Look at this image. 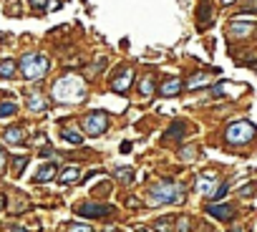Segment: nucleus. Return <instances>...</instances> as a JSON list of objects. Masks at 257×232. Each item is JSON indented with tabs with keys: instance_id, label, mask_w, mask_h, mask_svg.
I'll return each instance as SVG.
<instances>
[{
	"instance_id": "5701e85b",
	"label": "nucleus",
	"mask_w": 257,
	"mask_h": 232,
	"mask_svg": "<svg viewBox=\"0 0 257 232\" xmlns=\"http://www.w3.org/2000/svg\"><path fill=\"white\" fill-rule=\"evenodd\" d=\"M177 232H189V217H182L179 219V229Z\"/></svg>"
},
{
	"instance_id": "ddd939ff",
	"label": "nucleus",
	"mask_w": 257,
	"mask_h": 232,
	"mask_svg": "<svg viewBox=\"0 0 257 232\" xmlns=\"http://www.w3.org/2000/svg\"><path fill=\"white\" fill-rule=\"evenodd\" d=\"M78 179H81V169H78V167H71V169H66V172L61 174V182H63V184L78 182Z\"/></svg>"
},
{
	"instance_id": "f257e3e1",
	"label": "nucleus",
	"mask_w": 257,
	"mask_h": 232,
	"mask_svg": "<svg viewBox=\"0 0 257 232\" xmlns=\"http://www.w3.org/2000/svg\"><path fill=\"white\" fill-rule=\"evenodd\" d=\"M83 96H86V86H83V81L76 78V76H66V78H61V81L53 86V98L61 101V103H76V101H81Z\"/></svg>"
},
{
	"instance_id": "b1692460",
	"label": "nucleus",
	"mask_w": 257,
	"mask_h": 232,
	"mask_svg": "<svg viewBox=\"0 0 257 232\" xmlns=\"http://www.w3.org/2000/svg\"><path fill=\"white\" fill-rule=\"evenodd\" d=\"M207 18H209V6L204 3V6H202V26H209V23H207Z\"/></svg>"
},
{
	"instance_id": "2eb2a0df",
	"label": "nucleus",
	"mask_w": 257,
	"mask_h": 232,
	"mask_svg": "<svg viewBox=\"0 0 257 232\" xmlns=\"http://www.w3.org/2000/svg\"><path fill=\"white\" fill-rule=\"evenodd\" d=\"M179 88H182V83H179L177 78H172V81H167V83L162 86V96H172V93H179Z\"/></svg>"
},
{
	"instance_id": "72a5a7b5",
	"label": "nucleus",
	"mask_w": 257,
	"mask_h": 232,
	"mask_svg": "<svg viewBox=\"0 0 257 232\" xmlns=\"http://www.w3.org/2000/svg\"><path fill=\"white\" fill-rule=\"evenodd\" d=\"M0 207H3V197H0Z\"/></svg>"
},
{
	"instance_id": "f3484780",
	"label": "nucleus",
	"mask_w": 257,
	"mask_h": 232,
	"mask_svg": "<svg viewBox=\"0 0 257 232\" xmlns=\"http://www.w3.org/2000/svg\"><path fill=\"white\" fill-rule=\"evenodd\" d=\"M63 139L71 142V144H83V137H81L78 132H73V129H66V132H63Z\"/></svg>"
},
{
	"instance_id": "0eeeda50",
	"label": "nucleus",
	"mask_w": 257,
	"mask_h": 232,
	"mask_svg": "<svg viewBox=\"0 0 257 232\" xmlns=\"http://www.w3.org/2000/svg\"><path fill=\"white\" fill-rule=\"evenodd\" d=\"M207 212L212 217H217V219H232L234 217V207L232 204H209Z\"/></svg>"
},
{
	"instance_id": "c756f323",
	"label": "nucleus",
	"mask_w": 257,
	"mask_h": 232,
	"mask_svg": "<svg viewBox=\"0 0 257 232\" xmlns=\"http://www.w3.org/2000/svg\"><path fill=\"white\" fill-rule=\"evenodd\" d=\"M232 232H244V229H242V227H237V229H232Z\"/></svg>"
},
{
	"instance_id": "9d476101",
	"label": "nucleus",
	"mask_w": 257,
	"mask_h": 232,
	"mask_svg": "<svg viewBox=\"0 0 257 232\" xmlns=\"http://www.w3.org/2000/svg\"><path fill=\"white\" fill-rule=\"evenodd\" d=\"M252 28H254V23H232L229 26V36H247V33H252Z\"/></svg>"
},
{
	"instance_id": "cd10ccee",
	"label": "nucleus",
	"mask_w": 257,
	"mask_h": 232,
	"mask_svg": "<svg viewBox=\"0 0 257 232\" xmlns=\"http://www.w3.org/2000/svg\"><path fill=\"white\" fill-rule=\"evenodd\" d=\"M6 167V154H3V149H0V169Z\"/></svg>"
},
{
	"instance_id": "4468645a",
	"label": "nucleus",
	"mask_w": 257,
	"mask_h": 232,
	"mask_svg": "<svg viewBox=\"0 0 257 232\" xmlns=\"http://www.w3.org/2000/svg\"><path fill=\"white\" fill-rule=\"evenodd\" d=\"M13 73H16V63H13L11 58L0 61V76H3V78H11Z\"/></svg>"
},
{
	"instance_id": "aec40b11",
	"label": "nucleus",
	"mask_w": 257,
	"mask_h": 232,
	"mask_svg": "<svg viewBox=\"0 0 257 232\" xmlns=\"http://www.w3.org/2000/svg\"><path fill=\"white\" fill-rule=\"evenodd\" d=\"M11 113H16V103H11V101L0 103V116H11Z\"/></svg>"
},
{
	"instance_id": "2f4dec72",
	"label": "nucleus",
	"mask_w": 257,
	"mask_h": 232,
	"mask_svg": "<svg viewBox=\"0 0 257 232\" xmlns=\"http://www.w3.org/2000/svg\"><path fill=\"white\" fill-rule=\"evenodd\" d=\"M13 232H26V229H23V227H18V229H13Z\"/></svg>"
},
{
	"instance_id": "9b49d317",
	"label": "nucleus",
	"mask_w": 257,
	"mask_h": 232,
	"mask_svg": "<svg viewBox=\"0 0 257 232\" xmlns=\"http://www.w3.org/2000/svg\"><path fill=\"white\" fill-rule=\"evenodd\" d=\"M6 142H8V144H21V142H23V129H18V127L6 129Z\"/></svg>"
},
{
	"instance_id": "f8f14e48",
	"label": "nucleus",
	"mask_w": 257,
	"mask_h": 232,
	"mask_svg": "<svg viewBox=\"0 0 257 232\" xmlns=\"http://www.w3.org/2000/svg\"><path fill=\"white\" fill-rule=\"evenodd\" d=\"M51 177H56V164H46V167H41L38 174H36V182H48Z\"/></svg>"
},
{
	"instance_id": "473e14b6",
	"label": "nucleus",
	"mask_w": 257,
	"mask_h": 232,
	"mask_svg": "<svg viewBox=\"0 0 257 232\" xmlns=\"http://www.w3.org/2000/svg\"><path fill=\"white\" fill-rule=\"evenodd\" d=\"M222 3H224V6H229V3H232V0H222Z\"/></svg>"
},
{
	"instance_id": "a878e982",
	"label": "nucleus",
	"mask_w": 257,
	"mask_h": 232,
	"mask_svg": "<svg viewBox=\"0 0 257 232\" xmlns=\"http://www.w3.org/2000/svg\"><path fill=\"white\" fill-rule=\"evenodd\" d=\"M23 164H26V159L21 157V159H16V174H21L23 172Z\"/></svg>"
},
{
	"instance_id": "4be33fe9",
	"label": "nucleus",
	"mask_w": 257,
	"mask_h": 232,
	"mask_svg": "<svg viewBox=\"0 0 257 232\" xmlns=\"http://www.w3.org/2000/svg\"><path fill=\"white\" fill-rule=\"evenodd\" d=\"M116 177H118V179H123V182H132V177H134V174H132V169H118V172H116Z\"/></svg>"
},
{
	"instance_id": "dca6fc26",
	"label": "nucleus",
	"mask_w": 257,
	"mask_h": 232,
	"mask_svg": "<svg viewBox=\"0 0 257 232\" xmlns=\"http://www.w3.org/2000/svg\"><path fill=\"white\" fill-rule=\"evenodd\" d=\"M28 106H31L33 111H43V108H46V101H43L41 93H31V96H28Z\"/></svg>"
},
{
	"instance_id": "6ab92c4d",
	"label": "nucleus",
	"mask_w": 257,
	"mask_h": 232,
	"mask_svg": "<svg viewBox=\"0 0 257 232\" xmlns=\"http://www.w3.org/2000/svg\"><path fill=\"white\" fill-rule=\"evenodd\" d=\"M169 224H172V219L164 217V219H157V222H154V229H159V232H174Z\"/></svg>"
},
{
	"instance_id": "20e7f679",
	"label": "nucleus",
	"mask_w": 257,
	"mask_h": 232,
	"mask_svg": "<svg viewBox=\"0 0 257 232\" xmlns=\"http://www.w3.org/2000/svg\"><path fill=\"white\" fill-rule=\"evenodd\" d=\"M254 134H257V129L249 122H237L227 129V142L229 144H247V142H252Z\"/></svg>"
},
{
	"instance_id": "393cba45",
	"label": "nucleus",
	"mask_w": 257,
	"mask_h": 232,
	"mask_svg": "<svg viewBox=\"0 0 257 232\" xmlns=\"http://www.w3.org/2000/svg\"><path fill=\"white\" fill-rule=\"evenodd\" d=\"M68 232H91V227H88V224H73Z\"/></svg>"
},
{
	"instance_id": "f03ea898",
	"label": "nucleus",
	"mask_w": 257,
	"mask_h": 232,
	"mask_svg": "<svg viewBox=\"0 0 257 232\" xmlns=\"http://www.w3.org/2000/svg\"><path fill=\"white\" fill-rule=\"evenodd\" d=\"M184 199V192L177 182H159L152 187V202L154 204H179Z\"/></svg>"
},
{
	"instance_id": "423d86ee",
	"label": "nucleus",
	"mask_w": 257,
	"mask_h": 232,
	"mask_svg": "<svg viewBox=\"0 0 257 232\" xmlns=\"http://www.w3.org/2000/svg\"><path fill=\"white\" fill-rule=\"evenodd\" d=\"M78 212H81V214H86V217H106V214H111V212H113V207H108V204H91V202H86V204H81V207H78Z\"/></svg>"
},
{
	"instance_id": "7c9ffc66",
	"label": "nucleus",
	"mask_w": 257,
	"mask_h": 232,
	"mask_svg": "<svg viewBox=\"0 0 257 232\" xmlns=\"http://www.w3.org/2000/svg\"><path fill=\"white\" fill-rule=\"evenodd\" d=\"M139 232H149V229H147V227H139Z\"/></svg>"
},
{
	"instance_id": "1a4fd4ad",
	"label": "nucleus",
	"mask_w": 257,
	"mask_h": 232,
	"mask_svg": "<svg viewBox=\"0 0 257 232\" xmlns=\"http://www.w3.org/2000/svg\"><path fill=\"white\" fill-rule=\"evenodd\" d=\"M197 189L204 192V194H212V189H214V177H212V174H199V177H197Z\"/></svg>"
},
{
	"instance_id": "7ed1b4c3",
	"label": "nucleus",
	"mask_w": 257,
	"mask_h": 232,
	"mask_svg": "<svg viewBox=\"0 0 257 232\" xmlns=\"http://www.w3.org/2000/svg\"><path fill=\"white\" fill-rule=\"evenodd\" d=\"M21 71H23L26 78L36 81V78L46 76V71H48V58L41 56V53H26V56L21 58Z\"/></svg>"
},
{
	"instance_id": "412c9836",
	"label": "nucleus",
	"mask_w": 257,
	"mask_h": 232,
	"mask_svg": "<svg viewBox=\"0 0 257 232\" xmlns=\"http://www.w3.org/2000/svg\"><path fill=\"white\" fill-rule=\"evenodd\" d=\"M152 83H154L152 78H144V81H142V93H144V96H149V93L154 91V86H152Z\"/></svg>"
},
{
	"instance_id": "a211bd4d",
	"label": "nucleus",
	"mask_w": 257,
	"mask_h": 232,
	"mask_svg": "<svg viewBox=\"0 0 257 232\" xmlns=\"http://www.w3.org/2000/svg\"><path fill=\"white\" fill-rule=\"evenodd\" d=\"M207 81H209V78H207L204 73H199V76H192L187 86H189V88H199V86H207Z\"/></svg>"
},
{
	"instance_id": "c85d7f7f",
	"label": "nucleus",
	"mask_w": 257,
	"mask_h": 232,
	"mask_svg": "<svg viewBox=\"0 0 257 232\" xmlns=\"http://www.w3.org/2000/svg\"><path fill=\"white\" fill-rule=\"evenodd\" d=\"M31 3H33L36 8H43V3H46V0H31Z\"/></svg>"
},
{
	"instance_id": "39448f33",
	"label": "nucleus",
	"mask_w": 257,
	"mask_h": 232,
	"mask_svg": "<svg viewBox=\"0 0 257 232\" xmlns=\"http://www.w3.org/2000/svg\"><path fill=\"white\" fill-rule=\"evenodd\" d=\"M83 129H86V134H91V137H101V134L108 129V116L101 113V111L88 113L86 119H83Z\"/></svg>"
},
{
	"instance_id": "6e6552de",
	"label": "nucleus",
	"mask_w": 257,
	"mask_h": 232,
	"mask_svg": "<svg viewBox=\"0 0 257 232\" xmlns=\"http://www.w3.org/2000/svg\"><path fill=\"white\" fill-rule=\"evenodd\" d=\"M132 76H134V71H132V68H123V71H121V76L113 81V88H116L118 93H126V91H128V83H132Z\"/></svg>"
},
{
	"instance_id": "bb28decb",
	"label": "nucleus",
	"mask_w": 257,
	"mask_h": 232,
	"mask_svg": "<svg viewBox=\"0 0 257 232\" xmlns=\"http://www.w3.org/2000/svg\"><path fill=\"white\" fill-rule=\"evenodd\" d=\"M169 137H182V127H174V129L169 132Z\"/></svg>"
}]
</instances>
